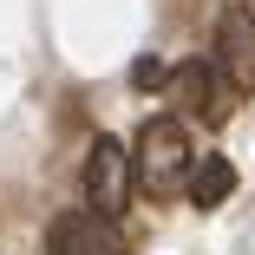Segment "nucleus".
<instances>
[{
	"instance_id": "f257e3e1",
	"label": "nucleus",
	"mask_w": 255,
	"mask_h": 255,
	"mask_svg": "<svg viewBox=\"0 0 255 255\" xmlns=\"http://www.w3.org/2000/svg\"><path fill=\"white\" fill-rule=\"evenodd\" d=\"M131 164H137V190L144 196H177L190 190V170H196V150H190V131L177 112H157L137 125V144H131Z\"/></svg>"
},
{
	"instance_id": "f03ea898",
	"label": "nucleus",
	"mask_w": 255,
	"mask_h": 255,
	"mask_svg": "<svg viewBox=\"0 0 255 255\" xmlns=\"http://www.w3.org/2000/svg\"><path fill=\"white\" fill-rule=\"evenodd\" d=\"M131 183H137L131 150H125L118 137H98V144L85 150V196H92V210L118 223V210L131 203Z\"/></svg>"
},
{
	"instance_id": "7ed1b4c3",
	"label": "nucleus",
	"mask_w": 255,
	"mask_h": 255,
	"mask_svg": "<svg viewBox=\"0 0 255 255\" xmlns=\"http://www.w3.org/2000/svg\"><path fill=\"white\" fill-rule=\"evenodd\" d=\"M177 118H203V125H229V112H236V85H229V72L223 66H210V59H190V66H177Z\"/></svg>"
},
{
	"instance_id": "20e7f679",
	"label": "nucleus",
	"mask_w": 255,
	"mask_h": 255,
	"mask_svg": "<svg viewBox=\"0 0 255 255\" xmlns=\"http://www.w3.org/2000/svg\"><path fill=\"white\" fill-rule=\"evenodd\" d=\"M46 249L53 255H125V236L98 210H66V216H53V229H46Z\"/></svg>"
},
{
	"instance_id": "39448f33",
	"label": "nucleus",
	"mask_w": 255,
	"mask_h": 255,
	"mask_svg": "<svg viewBox=\"0 0 255 255\" xmlns=\"http://www.w3.org/2000/svg\"><path fill=\"white\" fill-rule=\"evenodd\" d=\"M216 66L236 92H255V7H229L216 26Z\"/></svg>"
},
{
	"instance_id": "423d86ee",
	"label": "nucleus",
	"mask_w": 255,
	"mask_h": 255,
	"mask_svg": "<svg viewBox=\"0 0 255 255\" xmlns=\"http://www.w3.org/2000/svg\"><path fill=\"white\" fill-rule=\"evenodd\" d=\"M229 190H236V164L223 150H203L196 170H190V203L196 210H216V203H229Z\"/></svg>"
},
{
	"instance_id": "0eeeda50",
	"label": "nucleus",
	"mask_w": 255,
	"mask_h": 255,
	"mask_svg": "<svg viewBox=\"0 0 255 255\" xmlns=\"http://www.w3.org/2000/svg\"><path fill=\"white\" fill-rule=\"evenodd\" d=\"M131 85H144V92L164 85V59H137V66H131Z\"/></svg>"
}]
</instances>
